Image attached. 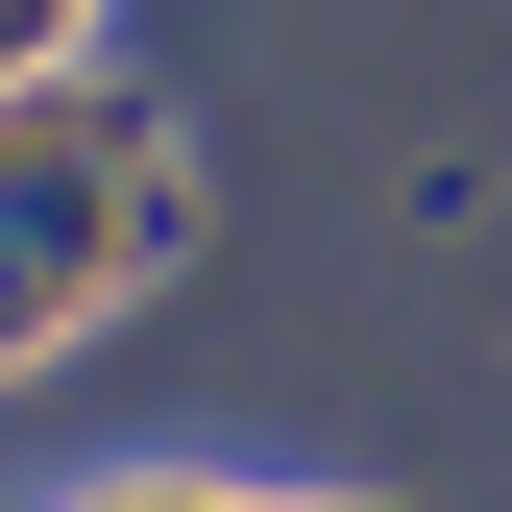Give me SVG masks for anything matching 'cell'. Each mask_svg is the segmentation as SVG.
Here are the masks:
<instances>
[{
	"label": "cell",
	"mask_w": 512,
	"mask_h": 512,
	"mask_svg": "<svg viewBox=\"0 0 512 512\" xmlns=\"http://www.w3.org/2000/svg\"><path fill=\"white\" fill-rule=\"evenodd\" d=\"M98 122H122L98 74H49V98H25V147H49V244L0 269V317H25V342H49V317H74V293L122 269V220H147V196H98Z\"/></svg>",
	"instance_id": "1"
}]
</instances>
